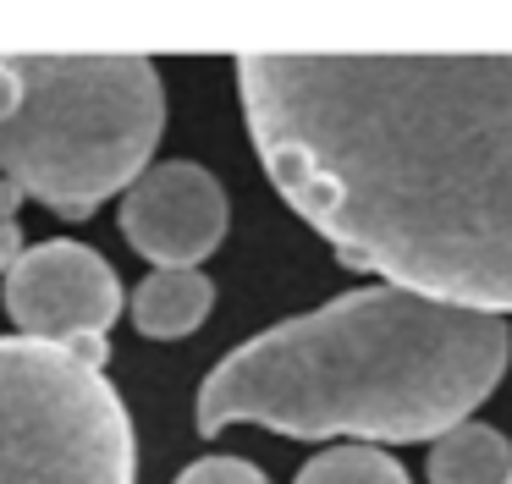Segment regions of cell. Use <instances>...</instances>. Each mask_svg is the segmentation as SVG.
<instances>
[{
  "mask_svg": "<svg viewBox=\"0 0 512 484\" xmlns=\"http://www.w3.org/2000/svg\"><path fill=\"white\" fill-rule=\"evenodd\" d=\"M237 99L336 259L512 314V55H243Z\"/></svg>",
  "mask_w": 512,
  "mask_h": 484,
  "instance_id": "1",
  "label": "cell"
},
{
  "mask_svg": "<svg viewBox=\"0 0 512 484\" xmlns=\"http://www.w3.org/2000/svg\"><path fill=\"white\" fill-rule=\"evenodd\" d=\"M507 363V319L380 281L232 347L199 385V429L265 424L292 440L353 435L364 446L441 440L468 424Z\"/></svg>",
  "mask_w": 512,
  "mask_h": 484,
  "instance_id": "2",
  "label": "cell"
},
{
  "mask_svg": "<svg viewBox=\"0 0 512 484\" xmlns=\"http://www.w3.org/2000/svg\"><path fill=\"white\" fill-rule=\"evenodd\" d=\"M17 105L0 116V176L61 220L127 193L166 132L149 55H12Z\"/></svg>",
  "mask_w": 512,
  "mask_h": 484,
  "instance_id": "3",
  "label": "cell"
},
{
  "mask_svg": "<svg viewBox=\"0 0 512 484\" xmlns=\"http://www.w3.org/2000/svg\"><path fill=\"white\" fill-rule=\"evenodd\" d=\"M0 484H138L133 413L105 369L0 336Z\"/></svg>",
  "mask_w": 512,
  "mask_h": 484,
  "instance_id": "4",
  "label": "cell"
},
{
  "mask_svg": "<svg viewBox=\"0 0 512 484\" xmlns=\"http://www.w3.org/2000/svg\"><path fill=\"white\" fill-rule=\"evenodd\" d=\"M0 303L12 314L17 336L67 347L89 369H105V358H111L105 336H111L116 314L127 308V297L100 248L50 237L39 248H28L17 259V270L0 281Z\"/></svg>",
  "mask_w": 512,
  "mask_h": 484,
  "instance_id": "5",
  "label": "cell"
},
{
  "mask_svg": "<svg viewBox=\"0 0 512 484\" xmlns=\"http://www.w3.org/2000/svg\"><path fill=\"white\" fill-rule=\"evenodd\" d=\"M226 187L193 160L149 165L122 198V237L155 270H199L226 237Z\"/></svg>",
  "mask_w": 512,
  "mask_h": 484,
  "instance_id": "6",
  "label": "cell"
},
{
  "mask_svg": "<svg viewBox=\"0 0 512 484\" xmlns=\"http://www.w3.org/2000/svg\"><path fill=\"white\" fill-rule=\"evenodd\" d=\"M215 281L204 270H149L133 292V325L149 341H182L210 319Z\"/></svg>",
  "mask_w": 512,
  "mask_h": 484,
  "instance_id": "7",
  "label": "cell"
},
{
  "mask_svg": "<svg viewBox=\"0 0 512 484\" xmlns=\"http://www.w3.org/2000/svg\"><path fill=\"white\" fill-rule=\"evenodd\" d=\"M430 484H512V440L468 418L430 446Z\"/></svg>",
  "mask_w": 512,
  "mask_h": 484,
  "instance_id": "8",
  "label": "cell"
},
{
  "mask_svg": "<svg viewBox=\"0 0 512 484\" xmlns=\"http://www.w3.org/2000/svg\"><path fill=\"white\" fill-rule=\"evenodd\" d=\"M292 484H413V479L380 446H331V451L303 462Z\"/></svg>",
  "mask_w": 512,
  "mask_h": 484,
  "instance_id": "9",
  "label": "cell"
},
{
  "mask_svg": "<svg viewBox=\"0 0 512 484\" xmlns=\"http://www.w3.org/2000/svg\"><path fill=\"white\" fill-rule=\"evenodd\" d=\"M171 484H270L248 457H199L177 473Z\"/></svg>",
  "mask_w": 512,
  "mask_h": 484,
  "instance_id": "10",
  "label": "cell"
},
{
  "mask_svg": "<svg viewBox=\"0 0 512 484\" xmlns=\"http://www.w3.org/2000/svg\"><path fill=\"white\" fill-rule=\"evenodd\" d=\"M17 204H23V193H17L6 176H0V281L17 270V259H23V226H17Z\"/></svg>",
  "mask_w": 512,
  "mask_h": 484,
  "instance_id": "11",
  "label": "cell"
}]
</instances>
